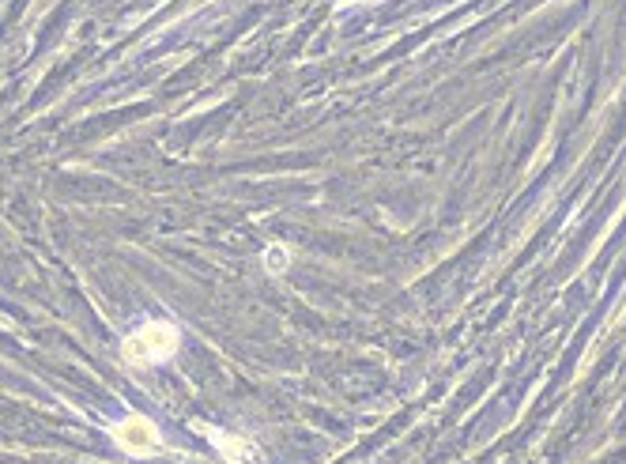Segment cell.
<instances>
[{
	"mask_svg": "<svg viewBox=\"0 0 626 464\" xmlns=\"http://www.w3.org/2000/svg\"><path fill=\"white\" fill-rule=\"evenodd\" d=\"M178 348V336H174V329L170 325H148L144 332H136L129 344H125V351H129V359H166L170 351Z\"/></svg>",
	"mask_w": 626,
	"mask_h": 464,
	"instance_id": "6da1fadb",
	"label": "cell"
},
{
	"mask_svg": "<svg viewBox=\"0 0 626 464\" xmlns=\"http://www.w3.org/2000/svg\"><path fill=\"white\" fill-rule=\"evenodd\" d=\"M117 442L125 449H132V453H155L159 449V434L144 419H129V423L117 427Z\"/></svg>",
	"mask_w": 626,
	"mask_h": 464,
	"instance_id": "7a4b0ae2",
	"label": "cell"
}]
</instances>
